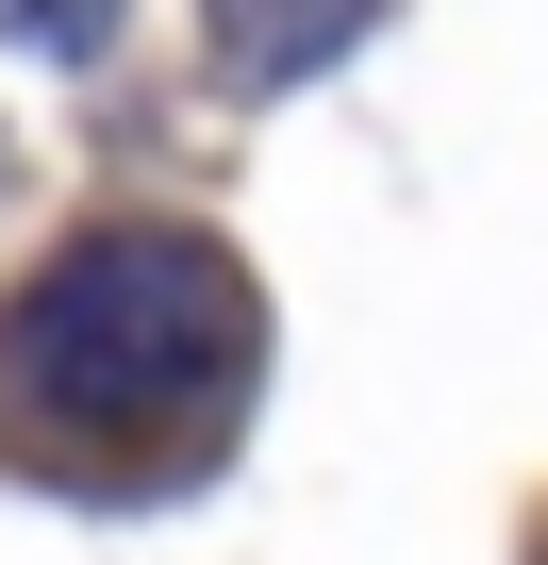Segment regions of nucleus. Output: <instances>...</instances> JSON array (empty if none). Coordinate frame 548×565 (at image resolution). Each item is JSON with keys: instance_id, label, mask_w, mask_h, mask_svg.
<instances>
[{"instance_id": "f257e3e1", "label": "nucleus", "mask_w": 548, "mask_h": 565, "mask_svg": "<svg viewBox=\"0 0 548 565\" xmlns=\"http://www.w3.org/2000/svg\"><path fill=\"white\" fill-rule=\"evenodd\" d=\"M249 399V282L216 233H84L0 300V449L67 482H166Z\"/></svg>"}, {"instance_id": "f03ea898", "label": "nucleus", "mask_w": 548, "mask_h": 565, "mask_svg": "<svg viewBox=\"0 0 548 565\" xmlns=\"http://www.w3.org/2000/svg\"><path fill=\"white\" fill-rule=\"evenodd\" d=\"M531 565H548V548H531Z\"/></svg>"}]
</instances>
